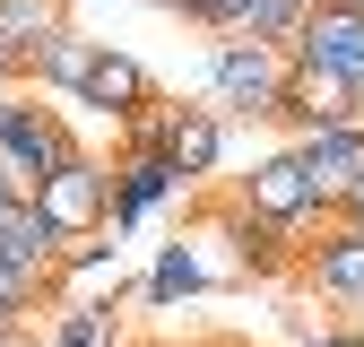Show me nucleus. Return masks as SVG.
Returning a JSON list of instances; mask_svg holds the SVG:
<instances>
[{
  "instance_id": "b1692460",
  "label": "nucleus",
  "mask_w": 364,
  "mask_h": 347,
  "mask_svg": "<svg viewBox=\"0 0 364 347\" xmlns=\"http://www.w3.org/2000/svg\"><path fill=\"white\" fill-rule=\"evenodd\" d=\"M18 105H26V87H0V139H9V122H18Z\"/></svg>"
},
{
  "instance_id": "f03ea898",
  "label": "nucleus",
  "mask_w": 364,
  "mask_h": 347,
  "mask_svg": "<svg viewBox=\"0 0 364 347\" xmlns=\"http://www.w3.org/2000/svg\"><path fill=\"white\" fill-rule=\"evenodd\" d=\"M35 208L53 217L70 243H87V235H113V156H96V148H70L53 174H43Z\"/></svg>"
},
{
  "instance_id": "6e6552de",
  "label": "nucleus",
  "mask_w": 364,
  "mask_h": 347,
  "mask_svg": "<svg viewBox=\"0 0 364 347\" xmlns=\"http://www.w3.org/2000/svg\"><path fill=\"white\" fill-rule=\"evenodd\" d=\"M278 122L295 130V139H304V130H330V122H364V96H355L347 78L295 61V70H287V96H278Z\"/></svg>"
},
{
  "instance_id": "2eb2a0df",
  "label": "nucleus",
  "mask_w": 364,
  "mask_h": 347,
  "mask_svg": "<svg viewBox=\"0 0 364 347\" xmlns=\"http://www.w3.org/2000/svg\"><path fill=\"white\" fill-rule=\"evenodd\" d=\"M165 156H173V174H182V183H208V174H217V156H225V113H217V105H182V122H173Z\"/></svg>"
},
{
  "instance_id": "20e7f679",
  "label": "nucleus",
  "mask_w": 364,
  "mask_h": 347,
  "mask_svg": "<svg viewBox=\"0 0 364 347\" xmlns=\"http://www.w3.org/2000/svg\"><path fill=\"white\" fill-rule=\"evenodd\" d=\"M70 148H78V130H70L53 105H43V96H26L18 122H9V139H0V183H9V200H35V191H43V174H53Z\"/></svg>"
},
{
  "instance_id": "1a4fd4ad",
  "label": "nucleus",
  "mask_w": 364,
  "mask_h": 347,
  "mask_svg": "<svg viewBox=\"0 0 364 347\" xmlns=\"http://www.w3.org/2000/svg\"><path fill=\"white\" fill-rule=\"evenodd\" d=\"M0 252H9L26 278L53 287V278H61V260H70V235H61L35 200H0Z\"/></svg>"
},
{
  "instance_id": "4be33fe9",
  "label": "nucleus",
  "mask_w": 364,
  "mask_h": 347,
  "mask_svg": "<svg viewBox=\"0 0 364 347\" xmlns=\"http://www.w3.org/2000/svg\"><path fill=\"white\" fill-rule=\"evenodd\" d=\"M330 217H355V226H364V174H347V183H338V208Z\"/></svg>"
},
{
  "instance_id": "a878e982",
  "label": "nucleus",
  "mask_w": 364,
  "mask_h": 347,
  "mask_svg": "<svg viewBox=\"0 0 364 347\" xmlns=\"http://www.w3.org/2000/svg\"><path fill=\"white\" fill-rule=\"evenodd\" d=\"M148 347H243V338H148Z\"/></svg>"
},
{
  "instance_id": "c85d7f7f",
  "label": "nucleus",
  "mask_w": 364,
  "mask_h": 347,
  "mask_svg": "<svg viewBox=\"0 0 364 347\" xmlns=\"http://www.w3.org/2000/svg\"><path fill=\"white\" fill-rule=\"evenodd\" d=\"M35 347H43V338H35Z\"/></svg>"
},
{
  "instance_id": "0eeeda50",
  "label": "nucleus",
  "mask_w": 364,
  "mask_h": 347,
  "mask_svg": "<svg viewBox=\"0 0 364 347\" xmlns=\"http://www.w3.org/2000/svg\"><path fill=\"white\" fill-rule=\"evenodd\" d=\"M173 191H191V183L173 174L165 148H113V235H130V226H139L148 208H165Z\"/></svg>"
},
{
  "instance_id": "f257e3e1",
  "label": "nucleus",
  "mask_w": 364,
  "mask_h": 347,
  "mask_svg": "<svg viewBox=\"0 0 364 347\" xmlns=\"http://www.w3.org/2000/svg\"><path fill=\"white\" fill-rule=\"evenodd\" d=\"M287 43H260V35H217L208 43V105L225 122H278L287 96Z\"/></svg>"
},
{
  "instance_id": "6ab92c4d",
  "label": "nucleus",
  "mask_w": 364,
  "mask_h": 347,
  "mask_svg": "<svg viewBox=\"0 0 364 347\" xmlns=\"http://www.w3.org/2000/svg\"><path fill=\"white\" fill-rule=\"evenodd\" d=\"M321 9V0H252V18H243V35H260V43H295V26Z\"/></svg>"
},
{
  "instance_id": "9b49d317",
  "label": "nucleus",
  "mask_w": 364,
  "mask_h": 347,
  "mask_svg": "<svg viewBox=\"0 0 364 347\" xmlns=\"http://www.w3.org/2000/svg\"><path fill=\"white\" fill-rule=\"evenodd\" d=\"M287 148L312 165V191H321V208H338V183H347V174H364V122L304 130V139H287Z\"/></svg>"
},
{
  "instance_id": "9d476101",
  "label": "nucleus",
  "mask_w": 364,
  "mask_h": 347,
  "mask_svg": "<svg viewBox=\"0 0 364 347\" xmlns=\"http://www.w3.org/2000/svg\"><path fill=\"white\" fill-rule=\"evenodd\" d=\"M148 96H165V87L148 78V61H130V53H113V43H96V70H87V87H78V105L87 113H105L113 130L139 113Z\"/></svg>"
},
{
  "instance_id": "ddd939ff",
  "label": "nucleus",
  "mask_w": 364,
  "mask_h": 347,
  "mask_svg": "<svg viewBox=\"0 0 364 347\" xmlns=\"http://www.w3.org/2000/svg\"><path fill=\"white\" fill-rule=\"evenodd\" d=\"M217 226L235 235V278H278L295 260V235L269 226V217H252V208H217Z\"/></svg>"
},
{
  "instance_id": "cd10ccee",
  "label": "nucleus",
  "mask_w": 364,
  "mask_h": 347,
  "mask_svg": "<svg viewBox=\"0 0 364 347\" xmlns=\"http://www.w3.org/2000/svg\"><path fill=\"white\" fill-rule=\"evenodd\" d=\"M347 9H364V0H347Z\"/></svg>"
},
{
  "instance_id": "4468645a",
  "label": "nucleus",
  "mask_w": 364,
  "mask_h": 347,
  "mask_svg": "<svg viewBox=\"0 0 364 347\" xmlns=\"http://www.w3.org/2000/svg\"><path fill=\"white\" fill-rule=\"evenodd\" d=\"M96 43H105V35H78V18H70L61 35H43V53H35L26 87H53V96H70V105H78L87 70H96Z\"/></svg>"
},
{
  "instance_id": "f8f14e48",
  "label": "nucleus",
  "mask_w": 364,
  "mask_h": 347,
  "mask_svg": "<svg viewBox=\"0 0 364 347\" xmlns=\"http://www.w3.org/2000/svg\"><path fill=\"white\" fill-rule=\"evenodd\" d=\"M122 295H130V278H113L105 295H70L61 313H53V330H43V347H122Z\"/></svg>"
},
{
  "instance_id": "423d86ee",
  "label": "nucleus",
  "mask_w": 364,
  "mask_h": 347,
  "mask_svg": "<svg viewBox=\"0 0 364 347\" xmlns=\"http://www.w3.org/2000/svg\"><path fill=\"white\" fill-rule=\"evenodd\" d=\"M295 278H304L312 295L347 304V313H364V226H355V217H330L321 243L295 252Z\"/></svg>"
},
{
  "instance_id": "39448f33",
  "label": "nucleus",
  "mask_w": 364,
  "mask_h": 347,
  "mask_svg": "<svg viewBox=\"0 0 364 347\" xmlns=\"http://www.w3.org/2000/svg\"><path fill=\"white\" fill-rule=\"evenodd\" d=\"M287 61H304V70H330V78H347L355 96H364V9H347V0H321V9L295 26Z\"/></svg>"
},
{
  "instance_id": "5701e85b",
  "label": "nucleus",
  "mask_w": 364,
  "mask_h": 347,
  "mask_svg": "<svg viewBox=\"0 0 364 347\" xmlns=\"http://www.w3.org/2000/svg\"><path fill=\"white\" fill-rule=\"evenodd\" d=\"M0 87H26V61L9 53V35H0Z\"/></svg>"
},
{
  "instance_id": "dca6fc26",
  "label": "nucleus",
  "mask_w": 364,
  "mask_h": 347,
  "mask_svg": "<svg viewBox=\"0 0 364 347\" xmlns=\"http://www.w3.org/2000/svg\"><path fill=\"white\" fill-rule=\"evenodd\" d=\"M200 287H217V269H208V260H200V243H165L139 295H148V304H156V313H165V304H182V295H200Z\"/></svg>"
},
{
  "instance_id": "a211bd4d",
  "label": "nucleus",
  "mask_w": 364,
  "mask_h": 347,
  "mask_svg": "<svg viewBox=\"0 0 364 347\" xmlns=\"http://www.w3.org/2000/svg\"><path fill=\"white\" fill-rule=\"evenodd\" d=\"M43 304H53V287H43V278H26L18 260L0 252V321H35Z\"/></svg>"
},
{
  "instance_id": "7ed1b4c3",
  "label": "nucleus",
  "mask_w": 364,
  "mask_h": 347,
  "mask_svg": "<svg viewBox=\"0 0 364 347\" xmlns=\"http://www.w3.org/2000/svg\"><path fill=\"white\" fill-rule=\"evenodd\" d=\"M235 208H252V217H269V226H287V235H312V226H330V208H321V191H312V165L295 156V148H278V156H260L243 183H235Z\"/></svg>"
},
{
  "instance_id": "aec40b11",
  "label": "nucleus",
  "mask_w": 364,
  "mask_h": 347,
  "mask_svg": "<svg viewBox=\"0 0 364 347\" xmlns=\"http://www.w3.org/2000/svg\"><path fill=\"white\" fill-rule=\"evenodd\" d=\"M173 18H191V26H208V35H243V18H252V0H182Z\"/></svg>"
},
{
  "instance_id": "bb28decb",
  "label": "nucleus",
  "mask_w": 364,
  "mask_h": 347,
  "mask_svg": "<svg viewBox=\"0 0 364 347\" xmlns=\"http://www.w3.org/2000/svg\"><path fill=\"white\" fill-rule=\"evenodd\" d=\"M148 9H165V18H173V9H182V0H148Z\"/></svg>"
},
{
  "instance_id": "393cba45",
  "label": "nucleus",
  "mask_w": 364,
  "mask_h": 347,
  "mask_svg": "<svg viewBox=\"0 0 364 347\" xmlns=\"http://www.w3.org/2000/svg\"><path fill=\"white\" fill-rule=\"evenodd\" d=\"M0 347H35V330L26 321H0Z\"/></svg>"
},
{
  "instance_id": "412c9836",
  "label": "nucleus",
  "mask_w": 364,
  "mask_h": 347,
  "mask_svg": "<svg viewBox=\"0 0 364 347\" xmlns=\"http://www.w3.org/2000/svg\"><path fill=\"white\" fill-rule=\"evenodd\" d=\"M295 347H364V321H330V330H295Z\"/></svg>"
},
{
  "instance_id": "f3484780",
  "label": "nucleus",
  "mask_w": 364,
  "mask_h": 347,
  "mask_svg": "<svg viewBox=\"0 0 364 347\" xmlns=\"http://www.w3.org/2000/svg\"><path fill=\"white\" fill-rule=\"evenodd\" d=\"M70 26V0H0V35H9V53L35 70V53H43V35H61Z\"/></svg>"
}]
</instances>
